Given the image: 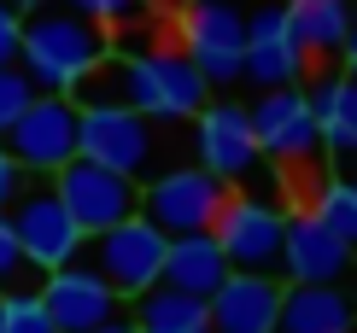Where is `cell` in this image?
Returning a JSON list of instances; mask_svg holds the SVG:
<instances>
[{"label":"cell","instance_id":"cell-1","mask_svg":"<svg viewBox=\"0 0 357 333\" xmlns=\"http://www.w3.org/2000/svg\"><path fill=\"white\" fill-rule=\"evenodd\" d=\"M112 41L100 24H88L82 12H29L24 36H18V70L36 82V94H77V88L106 65Z\"/></svg>","mask_w":357,"mask_h":333},{"label":"cell","instance_id":"cell-2","mask_svg":"<svg viewBox=\"0 0 357 333\" xmlns=\"http://www.w3.org/2000/svg\"><path fill=\"white\" fill-rule=\"evenodd\" d=\"M106 70H112V82H117L112 100H123L129 111L153 117V123H188V117L211 100V82L188 65L182 47L106 53Z\"/></svg>","mask_w":357,"mask_h":333},{"label":"cell","instance_id":"cell-3","mask_svg":"<svg viewBox=\"0 0 357 333\" xmlns=\"http://www.w3.org/2000/svg\"><path fill=\"white\" fill-rule=\"evenodd\" d=\"M165 246H170V240L135 210V217H123V222H112V229L88 234L82 240V263L129 304V298H141L146 286H158V275H165Z\"/></svg>","mask_w":357,"mask_h":333},{"label":"cell","instance_id":"cell-4","mask_svg":"<svg viewBox=\"0 0 357 333\" xmlns=\"http://www.w3.org/2000/svg\"><path fill=\"white\" fill-rule=\"evenodd\" d=\"M77 117L82 111H77L70 94H36L0 129V146H6V158L24 176H53V170H65L77 158Z\"/></svg>","mask_w":357,"mask_h":333},{"label":"cell","instance_id":"cell-5","mask_svg":"<svg viewBox=\"0 0 357 333\" xmlns=\"http://www.w3.org/2000/svg\"><path fill=\"white\" fill-rule=\"evenodd\" d=\"M229 199V181L199 170V164H188V170H158L141 181V217L153 222L165 240L176 234H211L217 210Z\"/></svg>","mask_w":357,"mask_h":333},{"label":"cell","instance_id":"cell-6","mask_svg":"<svg viewBox=\"0 0 357 333\" xmlns=\"http://www.w3.org/2000/svg\"><path fill=\"white\" fill-rule=\"evenodd\" d=\"M77 158H94L117 176H146L153 170V153H158V129L153 117L129 111L123 100H94V105H77Z\"/></svg>","mask_w":357,"mask_h":333},{"label":"cell","instance_id":"cell-7","mask_svg":"<svg viewBox=\"0 0 357 333\" xmlns=\"http://www.w3.org/2000/svg\"><path fill=\"white\" fill-rule=\"evenodd\" d=\"M6 222H12V234H18V246H24V257H29L36 275L65 269V263H77V257H82V240H88V234L70 222L65 199L53 193V181H36V176H29L24 187H18V199L6 205Z\"/></svg>","mask_w":357,"mask_h":333},{"label":"cell","instance_id":"cell-8","mask_svg":"<svg viewBox=\"0 0 357 333\" xmlns=\"http://www.w3.org/2000/svg\"><path fill=\"white\" fill-rule=\"evenodd\" d=\"M176 36H182L188 65L211 88L241 82V47H246V12L234 0H188L176 12Z\"/></svg>","mask_w":357,"mask_h":333},{"label":"cell","instance_id":"cell-9","mask_svg":"<svg viewBox=\"0 0 357 333\" xmlns=\"http://www.w3.org/2000/svg\"><path fill=\"white\" fill-rule=\"evenodd\" d=\"M246 117H252V134H258L264 158L287 164V170H317L322 164V134H317L305 88H258Z\"/></svg>","mask_w":357,"mask_h":333},{"label":"cell","instance_id":"cell-10","mask_svg":"<svg viewBox=\"0 0 357 333\" xmlns=\"http://www.w3.org/2000/svg\"><path fill=\"white\" fill-rule=\"evenodd\" d=\"M281 229H287V210L275 199H258V193H234L222 199L211 234L229 269H246V275H275V257H281Z\"/></svg>","mask_w":357,"mask_h":333},{"label":"cell","instance_id":"cell-11","mask_svg":"<svg viewBox=\"0 0 357 333\" xmlns=\"http://www.w3.org/2000/svg\"><path fill=\"white\" fill-rule=\"evenodd\" d=\"M47 181H53V193L65 199L70 222H77L82 234H100V229H112V222H123V217L141 210V181L117 176V170H106V164H94V158H70L65 170H53Z\"/></svg>","mask_w":357,"mask_h":333},{"label":"cell","instance_id":"cell-12","mask_svg":"<svg viewBox=\"0 0 357 333\" xmlns=\"http://www.w3.org/2000/svg\"><path fill=\"white\" fill-rule=\"evenodd\" d=\"M193 153H199V170L222 176L234 187V181H246L252 170H258V134H252V117L246 105L234 100H205L199 111H193Z\"/></svg>","mask_w":357,"mask_h":333},{"label":"cell","instance_id":"cell-13","mask_svg":"<svg viewBox=\"0 0 357 333\" xmlns=\"http://www.w3.org/2000/svg\"><path fill=\"white\" fill-rule=\"evenodd\" d=\"M36 298H41V310L53 316L59 333H94V327H106L112 316H123V298H117L82 257L65 263V269H47L41 286H36Z\"/></svg>","mask_w":357,"mask_h":333},{"label":"cell","instance_id":"cell-14","mask_svg":"<svg viewBox=\"0 0 357 333\" xmlns=\"http://www.w3.org/2000/svg\"><path fill=\"white\" fill-rule=\"evenodd\" d=\"M310 77L305 53L287 29V12L281 6H258L246 18V47H241V82L252 88H299Z\"/></svg>","mask_w":357,"mask_h":333},{"label":"cell","instance_id":"cell-15","mask_svg":"<svg viewBox=\"0 0 357 333\" xmlns=\"http://www.w3.org/2000/svg\"><path fill=\"white\" fill-rule=\"evenodd\" d=\"M351 246L346 240H334L322 229L310 210L299 217H287V229H281V257H275V275L287 286H317V281H346L351 275Z\"/></svg>","mask_w":357,"mask_h":333},{"label":"cell","instance_id":"cell-16","mask_svg":"<svg viewBox=\"0 0 357 333\" xmlns=\"http://www.w3.org/2000/svg\"><path fill=\"white\" fill-rule=\"evenodd\" d=\"M281 286H287L281 275H246V269H229V281L205 298V304H211V333H275Z\"/></svg>","mask_w":357,"mask_h":333},{"label":"cell","instance_id":"cell-17","mask_svg":"<svg viewBox=\"0 0 357 333\" xmlns=\"http://www.w3.org/2000/svg\"><path fill=\"white\" fill-rule=\"evenodd\" d=\"M275 333H357V298L346 293V281L281 286Z\"/></svg>","mask_w":357,"mask_h":333},{"label":"cell","instance_id":"cell-18","mask_svg":"<svg viewBox=\"0 0 357 333\" xmlns=\"http://www.w3.org/2000/svg\"><path fill=\"white\" fill-rule=\"evenodd\" d=\"M281 12H287V29L305 53V70L334 65L351 29V0H281Z\"/></svg>","mask_w":357,"mask_h":333},{"label":"cell","instance_id":"cell-19","mask_svg":"<svg viewBox=\"0 0 357 333\" xmlns=\"http://www.w3.org/2000/svg\"><path fill=\"white\" fill-rule=\"evenodd\" d=\"M305 100H310V117H317L322 153L351 158L357 153V82L346 70H322V77L305 88Z\"/></svg>","mask_w":357,"mask_h":333},{"label":"cell","instance_id":"cell-20","mask_svg":"<svg viewBox=\"0 0 357 333\" xmlns=\"http://www.w3.org/2000/svg\"><path fill=\"white\" fill-rule=\"evenodd\" d=\"M165 286L176 293H193V298H211L222 281H229V257H222L217 234H176L165 246Z\"/></svg>","mask_w":357,"mask_h":333},{"label":"cell","instance_id":"cell-21","mask_svg":"<svg viewBox=\"0 0 357 333\" xmlns=\"http://www.w3.org/2000/svg\"><path fill=\"white\" fill-rule=\"evenodd\" d=\"M129 322L141 333H211V304L176 286H146L141 298H129Z\"/></svg>","mask_w":357,"mask_h":333},{"label":"cell","instance_id":"cell-22","mask_svg":"<svg viewBox=\"0 0 357 333\" xmlns=\"http://www.w3.org/2000/svg\"><path fill=\"white\" fill-rule=\"evenodd\" d=\"M305 210H310V217H317L334 240H346V246L357 251V181H351V176H340V170L317 176V193H310Z\"/></svg>","mask_w":357,"mask_h":333},{"label":"cell","instance_id":"cell-23","mask_svg":"<svg viewBox=\"0 0 357 333\" xmlns=\"http://www.w3.org/2000/svg\"><path fill=\"white\" fill-rule=\"evenodd\" d=\"M0 333H59L53 316L41 310L36 286H6L0 293Z\"/></svg>","mask_w":357,"mask_h":333},{"label":"cell","instance_id":"cell-24","mask_svg":"<svg viewBox=\"0 0 357 333\" xmlns=\"http://www.w3.org/2000/svg\"><path fill=\"white\" fill-rule=\"evenodd\" d=\"M70 12H82L100 29H123V24H135L146 12V0H70Z\"/></svg>","mask_w":357,"mask_h":333},{"label":"cell","instance_id":"cell-25","mask_svg":"<svg viewBox=\"0 0 357 333\" xmlns=\"http://www.w3.org/2000/svg\"><path fill=\"white\" fill-rule=\"evenodd\" d=\"M24 275H36V269H29V257H24V246H18V234H12L6 210H0V293H6V286H24Z\"/></svg>","mask_w":357,"mask_h":333},{"label":"cell","instance_id":"cell-26","mask_svg":"<svg viewBox=\"0 0 357 333\" xmlns=\"http://www.w3.org/2000/svg\"><path fill=\"white\" fill-rule=\"evenodd\" d=\"M29 100H36V82H29L18 65H0V129H6L12 117L24 111Z\"/></svg>","mask_w":357,"mask_h":333},{"label":"cell","instance_id":"cell-27","mask_svg":"<svg viewBox=\"0 0 357 333\" xmlns=\"http://www.w3.org/2000/svg\"><path fill=\"white\" fill-rule=\"evenodd\" d=\"M18 36H24V12L0 0V65H18Z\"/></svg>","mask_w":357,"mask_h":333},{"label":"cell","instance_id":"cell-28","mask_svg":"<svg viewBox=\"0 0 357 333\" xmlns=\"http://www.w3.org/2000/svg\"><path fill=\"white\" fill-rule=\"evenodd\" d=\"M24 181H29V176H24L18 164L6 158V146H0V210H6L12 199H18V187H24Z\"/></svg>","mask_w":357,"mask_h":333},{"label":"cell","instance_id":"cell-29","mask_svg":"<svg viewBox=\"0 0 357 333\" xmlns=\"http://www.w3.org/2000/svg\"><path fill=\"white\" fill-rule=\"evenodd\" d=\"M340 65H346V77L357 82V18H351V29H346V47H340Z\"/></svg>","mask_w":357,"mask_h":333},{"label":"cell","instance_id":"cell-30","mask_svg":"<svg viewBox=\"0 0 357 333\" xmlns=\"http://www.w3.org/2000/svg\"><path fill=\"white\" fill-rule=\"evenodd\" d=\"M94 333H141V327L129 322V310H123V316H112V322H106V327H94Z\"/></svg>","mask_w":357,"mask_h":333},{"label":"cell","instance_id":"cell-31","mask_svg":"<svg viewBox=\"0 0 357 333\" xmlns=\"http://www.w3.org/2000/svg\"><path fill=\"white\" fill-rule=\"evenodd\" d=\"M6 6H18V12H41L47 0H6Z\"/></svg>","mask_w":357,"mask_h":333},{"label":"cell","instance_id":"cell-32","mask_svg":"<svg viewBox=\"0 0 357 333\" xmlns=\"http://www.w3.org/2000/svg\"><path fill=\"white\" fill-rule=\"evenodd\" d=\"M346 176H351V181H357V153H351V158H346Z\"/></svg>","mask_w":357,"mask_h":333}]
</instances>
